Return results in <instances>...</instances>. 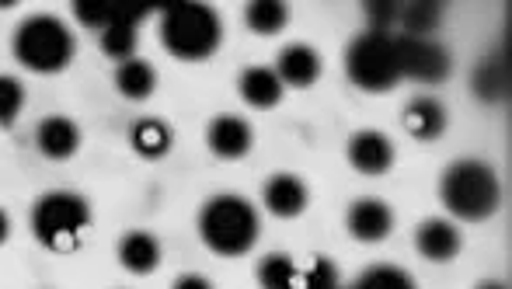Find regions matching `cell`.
<instances>
[{
	"instance_id": "10",
	"label": "cell",
	"mask_w": 512,
	"mask_h": 289,
	"mask_svg": "<svg viewBox=\"0 0 512 289\" xmlns=\"http://www.w3.org/2000/svg\"><path fill=\"white\" fill-rule=\"evenodd\" d=\"M251 143H255V133H251V122H244L241 115H216L206 129V147L220 161H241Z\"/></svg>"
},
{
	"instance_id": "9",
	"label": "cell",
	"mask_w": 512,
	"mask_h": 289,
	"mask_svg": "<svg viewBox=\"0 0 512 289\" xmlns=\"http://www.w3.org/2000/svg\"><path fill=\"white\" fill-rule=\"evenodd\" d=\"M345 227L356 241L380 244L394 230V209L384 199H356L345 213Z\"/></svg>"
},
{
	"instance_id": "19",
	"label": "cell",
	"mask_w": 512,
	"mask_h": 289,
	"mask_svg": "<svg viewBox=\"0 0 512 289\" xmlns=\"http://www.w3.org/2000/svg\"><path fill=\"white\" fill-rule=\"evenodd\" d=\"M129 143H133V150L143 161H161V157H168L171 147H175V133H171L161 119H140L129 129Z\"/></svg>"
},
{
	"instance_id": "5",
	"label": "cell",
	"mask_w": 512,
	"mask_h": 289,
	"mask_svg": "<svg viewBox=\"0 0 512 289\" xmlns=\"http://www.w3.org/2000/svg\"><path fill=\"white\" fill-rule=\"evenodd\" d=\"M74 35L53 14H32L18 25L11 53L32 74H63L74 60Z\"/></svg>"
},
{
	"instance_id": "26",
	"label": "cell",
	"mask_w": 512,
	"mask_h": 289,
	"mask_svg": "<svg viewBox=\"0 0 512 289\" xmlns=\"http://www.w3.org/2000/svg\"><path fill=\"white\" fill-rule=\"evenodd\" d=\"M25 108V88L18 77L0 74V129H11Z\"/></svg>"
},
{
	"instance_id": "29",
	"label": "cell",
	"mask_w": 512,
	"mask_h": 289,
	"mask_svg": "<svg viewBox=\"0 0 512 289\" xmlns=\"http://www.w3.org/2000/svg\"><path fill=\"white\" fill-rule=\"evenodd\" d=\"M7 237H11V220H7V213L0 209V244H7Z\"/></svg>"
},
{
	"instance_id": "8",
	"label": "cell",
	"mask_w": 512,
	"mask_h": 289,
	"mask_svg": "<svg viewBox=\"0 0 512 289\" xmlns=\"http://www.w3.org/2000/svg\"><path fill=\"white\" fill-rule=\"evenodd\" d=\"M345 154H349L352 171H359V175H366V178H380L394 168V143L387 140L384 133H377V129H359V133H352Z\"/></svg>"
},
{
	"instance_id": "4",
	"label": "cell",
	"mask_w": 512,
	"mask_h": 289,
	"mask_svg": "<svg viewBox=\"0 0 512 289\" xmlns=\"http://www.w3.org/2000/svg\"><path fill=\"white\" fill-rule=\"evenodd\" d=\"M91 230V206L77 192H46L32 206V234L53 255H70L81 248Z\"/></svg>"
},
{
	"instance_id": "2",
	"label": "cell",
	"mask_w": 512,
	"mask_h": 289,
	"mask_svg": "<svg viewBox=\"0 0 512 289\" xmlns=\"http://www.w3.org/2000/svg\"><path fill=\"white\" fill-rule=\"evenodd\" d=\"M439 199L446 213L467 223H481L499 209L502 185L485 161H457L439 178Z\"/></svg>"
},
{
	"instance_id": "16",
	"label": "cell",
	"mask_w": 512,
	"mask_h": 289,
	"mask_svg": "<svg viewBox=\"0 0 512 289\" xmlns=\"http://www.w3.org/2000/svg\"><path fill=\"white\" fill-rule=\"evenodd\" d=\"M237 91H241L244 105L258 108V112H269L283 101V81L272 67H248L237 77Z\"/></svg>"
},
{
	"instance_id": "14",
	"label": "cell",
	"mask_w": 512,
	"mask_h": 289,
	"mask_svg": "<svg viewBox=\"0 0 512 289\" xmlns=\"http://www.w3.org/2000/svg\"><path fill=\"white\" fill-rule=\"evenodd\" d=\"M401 122H405L408 136H415V140H422V143H432L446 133L450 112H446V105L436 98H411L405 105V112H401Z\"/></svg>"
},
{
	"instance_id": "18",
	"label": "cell",
	"mask_w": 512,
	"mask_h": 289,
	"mask_svg": "<svg viewBox=\"0 0 512 289\" xmlns=\"http://www.w3.org/2000/svg\"><path fill=\"white\" fill-rule=\"evenodd\" d=\"M471 91L488 105H499L509 98V60L506 56H488L474 67L471 74Z\"/></svg>"
},
{
	"instance_id": "3",
	"label": "cell",
	"mask_w": 512,
	"mask_h": 289,
	"mask_svg": "<svg viewBox=\"0 0 512 289\" xmlns=\"http://www.w3.org/2000/svg\"><path fill=\"white\" fill-rule=\"evenodd\" d=\"M161 42L175 60L203 63L220 49L223 21L209 4H175L161 14Z\"/></svg>"
},
{
	"instance_id": "27",
	"label": "cell",
	"mask_w": 512,
	"mask_h": 289,
	"mask_svg": "<svg viewBox=\"0 0 512 289\" xmlns=\"http://www.w3.org/2000/svg\"><path fill=\"white\" fill-rule=\"evenodd\" d=\"M398 11H401L398 4H366V14H370V32H387V25H391Z\"/></svg>"
},
{
	"instance_id": "25",
	"label": "cell",
	"mask_w": 512,
	"mask_h": 289,
	"mask_svg": "<svg viewBox=\"0 0 512 289\" xmlns=\"http://www.w3.org/2000/svg\"><path fill=\"white\" fill-rule=\"evenodd\" d=\"M401 21H405V32L411 39H429L443 21V4H411L401 11Z\"/></svg>"
},
{
	"instance_id": "6",
	"label": "cell",
	"mask_w": 512,
	"mask_h": 289,
	"mask_svg": "<svg viewBox=\"0 0 512 289\" xmlns=\"http://www.w3.org/2000/svg\"><path fill=\"white\" fill-rule=\"evenodd\" d=\"M345 74L366 95H387L401 84L398 39L391 32H363L345 49Z\"/></svg>"
},
{
	"instance_id": "12",
	"label": "cell",
	"mask_w": 512,
	"mask_h": 289,
	"mask_svg": "<svg viewBox=\"0 0 512 289\" xmlns=\"http://www.w3.org/2000/svg\"><path fill=\"white\" fill-rule=\"evenodd\" d=\"M276 77L283 81V88H314L317 77H321V56H317V49L304 46V42H293V46H286L279 53Z\"/></svg>"
},
{
	"instance_id": "1",
	"label": "cell",
	"mask_w": 512,
	"mask_h": 289,
	"mask_svg": "<svg viewBox=\"0 0 512 289\" xmlns=\"http://www.w3.org/2000/svg\"><path fill=\"white\" fill-rule=\"evenodd\" d=\"M258 213L241 195H213L199 209V237L213 255L220 258H241L258 244Z\"/></svg>"
},
{
	"instance_id": "24",
	"label": "cell",
	"mask_w": 512,
	"mask_h": 289,
	"mask_svg": "<svg viewBox=\"0 0 512 289\" xmlns=\"http://www.w3.org/2000/svg\"><path fill=\"white\" fill-rule=\"evenodd\" d=\"M102 53L108 60H133L136 53V21H115L112 28L102 32Z\"/></svg>"
},
{
	"instance_id": "20",
	"label": "cell",
	"mask_w": 512,
	"mask_h": 289,
	"mask_svg": "<svg viewBox=\"0 0 512 289\" xmlns=\"http://www.w3.org/2000/svg\"><path fill=\"white\" fill-rule=\"evenodd\" d=\"M115 88H119V95L129 101H147L157 88L154 67H150L147 60H136V56L126 63H119V70H115Z\"/></svg>"
},
{
	"instance_id": "22",
	"label": "cell",
	"mask_w": 512,
	"mask_h": 289,
	"mask_svg": "<svg viewBox=\"0 0 512 289\" xmlns=\"http://www.w3.org/2000/svg\"><path fill=\"white\" fill-rule=\"evenodd\" d=\"M77 21L88 28H95L98 35L105 28H112L115 21H136L143 18V7H122V4H74Z\"/></svg>"
},
{
	"instance_id": "11",
	"label": "cell",
	"mask_w": 512,
	"mask_h": 289,
	"mask_svg": "<svg viewBox=\"0 0 512 289\" xmlns=\"http://www.w3.org/2000/svg\"><path fill=\"white\" fill-rule=\"evenodd\" d=\"M35 147L46 161H70L81 147V129L67 115H49L35 129Z\"/></svg>"
},
{
	"instance_id": "17",
	"label": "cell",
	"mask_w": 512,
	"mask_h": 289,
	"mask_svg": "<svg viewBox=\"0 0 512 289\" xmlns=\"http://www.w3.org/2000/svg\"><path fill=\"white\" fill-rule=\"evenodd\" d=\"M119 262L133 276H150L161 265V244L147 230H133L119 241Z\"/></svg>"
},
{
	"instance_id": "21",
	"label": "cell",
	"mask_w": 512,
	"mask_h": 289,
	"mask_svg": "<svg viewBox=\"0 0 512 289\" xmlns=\"http://www.w3.org/2000/svg\"><path fill=\"white\" fill-rule=\"evenodd\" d=\"M244 21L258 35H279L290 25V7L283 0H255V4L244 7Z\"/></svg>"
},
{
	"instance_id": "7",
	"label": "cell",
	"mask_w": 512,
	"mask_h": 289,
	"mask_svg": "<svg viewBox=\"0 0 512 289\" xmlns=\"http://www.w3.org/2000/svg\"><path fill=\"white\" fill-rule=\"evenodd\" d=\"M398 60H401V77H411V81H422V84H439L453 74L450 53L436 39L398 35Z\"/></svg>"
},
{
	"instance_id": "28",
	"label": "cell",
	"mask_w": 512,
	"mask_h": 289,
	"mask_svg": "<svg viewBox=\"0 0 512 289\" xmlns=\"http://www.w3.org/2000/svg\"><path fill=\"white\" fill-rule=\"evenodd\" d=\"M171 289H213V283H209L206 276H196V272H189V276H178Z\"/></svg>"
},
{
	"instance_id": "15",
	"label": "cell",
	"mask_w": 512,
	"mask_h": 289,
	"mask_svg": "<svg viewBox=\"0 0 512 289\" xmlns=\"http://www.w3.org/2000/svg\"><path fill=\"white\" fill-rule=\"evenodd\" d=\"M415 248L425 262L446 265L460 255V230L450 220H425L415 230Z\"/></svg>"
},
{
	"instance_id": "30",
	"label": "cell",
	"mask_w": 512,
	"mask_h": 289,
	"mask_svg": "<svg viewBox=\"0 0 512 289\" xmlns=\"http://www.w3.org/2000/svg\"><path fill=\"white\" fill-rule=\"evenodd\" d=\"M474 289H509V286L499 283V279H488V283H481V286H474Z\"/></svg>"
},
{
	"instance_id": "13",
	"label": "cell",
	"mask_w": 512,
	"mask_h": 289,
	"mask_svg": "<svg viewBox=\"0 0 512 289\" xmlns=\"http://www.w3.org/2000/svg\"><path fill=\"white\" fill-rule=\"evenodd\" d=\"M262 202L272 216H279V220H297V216L307 209L310 192L297 175H272L262 189Z\"/></svg>"
},
{
	"instance_id": "23",
	"label": "cell",
	"mask_w": 512,
	"mask_h": 289,
	"mask_svg": "<svg viewBox=\"0 0 512 289\" xmlns=\"http://www.w3.org/2000/svg\"><path fill=\"white\" fill-rule=\"evenodd\" d=\"M258 283L262 289H300V272L290 255H269L258 262Z\"/></svg>"
}]
</instances>
